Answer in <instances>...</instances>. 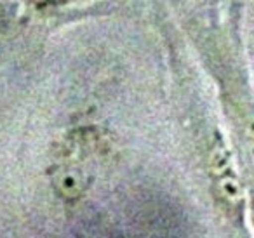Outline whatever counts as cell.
<instances>
[{"label":"cell","instance_id":"1","mask_svg":"<svg viewBox=\"0 0 254 238\" xmlns=\"http://www.w3.org/2000/svg\"><path fill=\"white\" fill-rule=\"evenodd\" d=\"M54 188L63 198L66 200H77L82 196V193L87 188V179L80 169L75 167H63L56 171L53 178Z\"/></svg>","mask_w":254,"mask_h":238},{"label":"cell","instance_id":"2","mask_svg":"<svg viewBox=\"0 0 254 238\" xmlns=\"http://www.w3.org/2000/svg\"><path fill=\"white\" fill-rule=\"evenodd\" d=\"M5 28H7V19H5V18H4V16L0 14V37L4 35Z\"/></svg>","mask_w":254,"mask_h":238},{"label":"cell","instance_id":"3","mask_svg":"<svg viewBox=\"0 0 254 238\" xmlns=\"http://www.w3.org/2000/svg\"><path fill=\"white\" fill-rule=\"evenodd\" d=\"M51 2H64V0H51Z\"/></svg>","mask_w":254,"mask_h":238}]
</instances>
